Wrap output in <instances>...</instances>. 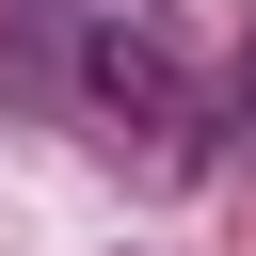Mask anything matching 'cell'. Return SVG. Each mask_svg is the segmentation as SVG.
Here are the masks:
<instances>
[{"mask_svg":"<svg viewBox=\"0 0 256 256\" xmlns=\"http://www.w3.org/2000/svg\"><path fill=\"white\" fill-rule=\"evenodd\" d=\"M80 112H96V144H112L144 192L208 176V96H192L176 32H144V16H96V32H80Z\"/></svg>","mask_w":256,"mask_h":256,"instance_id":"obj_1","label":"cell"},{"mask_svg":"<svg viewBox=\"0 0 256 256\" xmlns=\"http://www.w3.org/2000/svg\"><path fill=\"white\" fill-rule=\"evenodd\" d=\"M240 128H256V32H240Z\"/></svg>","mask_w":256,"mask_h":256,"instance_id":"obj_2","label":"cell"}]
</instances>
